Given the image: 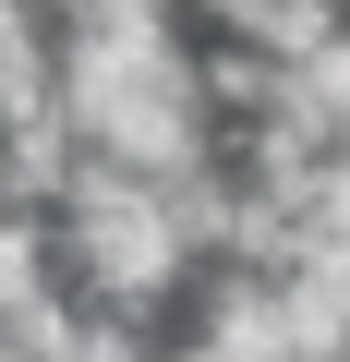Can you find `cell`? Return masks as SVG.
I'll return each instance as SVG.
<instances>
[{
  "label": "cell",
  "mask_w": 350,
  "mask_h": 362,
  "mask_svg": "<svg viewBox=\"0 0 350 362\" xmlns=\"http://www.w3.org/2000/svg\"><path fill=\"white\" fill-rule=\"evenodd\" d=\"M49 218H61V266H73V290L109 302V314L169 326V314L194 302V278H206V242H194V218H182V181H157V169H109V157H85V181H73Z\"/></svg>",
  "instance_id": "cell-1"
},
{
  "label": "cell",
  "mask_w": 350,
  "mask_h": 362,
  "mask_svg": "<svg viewBox=\"0 0 350 362\" xmlns=\"http://www.w3.org/2000/svg\"><path fill=\"white\" fill-rule=\"evenodd\" d=\"M49 290H73V266H61V218L25 206V194H0V326L37 314Z\"/></svg>",
  "instance_id": "cell-2"
}]
</instances>
